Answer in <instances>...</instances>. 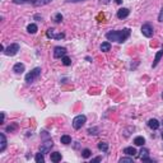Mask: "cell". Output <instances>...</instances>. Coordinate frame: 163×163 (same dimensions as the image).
<instances>
[{"mask_svg":"<svg viewBox=\"0 0 163 163\" xmlns=\"http://www.w3.org/2000/svg\"><path fill=\"white\" fill-rule=\"evenodd\" d=\"M34 161H36L37 163H43L45 162V157H43V153H37L36 157H34Z\"/></svg>","mask_w":163,"mask_h":163,"instance_id":"23","label":"cell"},{"mask_svg":"<svg viewBox=\"0 0 163 163\" xmlns=\"http://www.w3.org/2000/svg\"><path fill=\"white\" fill-rule=\"evenodd\" d=\"M139 153H140V154H139V158H140L143 162H153L150 158H149V150H148L147 148H141Z\"/></svg>","mask_w":163,"mask_h":163,"instance_id":"9","label":"cell"},{"mask_svg":"<svg viewBox=\"0 0 163 163\" xmlns=\"http://www.w3.org/2000/svg\"><path fill=\"white\" fill-rule=\"evenodd\" d=\"M124 153L126 155H130V157H135V155L138 154V152H136V149L133 147H126L124 149Z\"/></svg>","mask_w":163,"mask_h":163,"instance_id":"13","label":"cell"},{"mask_svg":"<svg viewBox=\"0 0 163 163\" xmlns=\"http://www.w3.org/2000/svg\"><path fill=\"white\" fill-rule=\"evenodd\" d=\"M162 99H163V93H162Z\"/></svg>","mask_w":163,"mask_h":163,"instance_id":"37","label":"cell"},{"mask_svg":"<svg viewBox=\"0 0 163 163\" xmlns=\"http://www.w3.org/2000/svg\"><path fill=\"white\" fill-rule=\"evenodd\" d=\"M87 122V117L84 115H78L73 119V127L75 130H79L84 126V124Z\"/></svg>","mask_w":163,"mask_h":163,"instance_id":"3","label":"cell"},{"mask_svg":"<svg viewBox=\"0 0 163 163\" xmlns=\"http://www.w3.org/2000/svg\"><path fill=\"white\" fill-rule=\"evenodd\" d=\"M41 68H34L33 70H31L28 74L26 75V82L28 83V84H31V83H33L36 79H38V77L41 75Z\"/></svg>","mask_w":163,"mask_h":163,"instance_id":"2","label":"cell"},{"mask_svg":"<svg viewBox=\"0 0 163 163\" xmlns=\"http://www.w3.org/2000/svg\"><path fill=\"white\" fill-rule=\"evenodd\" d=\"M141 33H143V36L150 38V37L154 34V28L152 27L150 23H144L143 26H141Z\"/></svg>","mask_w":163,"mask_h":163,"instance_id":"4","label":"cell"},{"mask_svg":"<svg viewBox=\"0 0 163 163\" xmlns=\"http://www.w3.org/2000/svg\"><path fill=\"white\" fill-rule=\"evenodd\" d=\"M5 148H6V138L4 134H0V153H3L5 150Z\"/></svg>","mask_w":163,"mask_h":163,"instance_id":"14","label":"cell"},{"mask_svg":"<svg viewBox=\"0 0 163 163\" xmlns=\"http://www.w3.org/2000/svg\"><path fill=\"white\" fill-rule=\"evenodd\" d=\"M97 148H98L101 152H107L108 150V144H107L106 141H99L98 145H97Z\"/></svg>","mask_w":163,"mask_h":163,"instance_id":"20","label":"cell"},{"mask_svg":"<svg viewBox=\"0 0 163 163\" xmlns=\"http://www.w3.org/2000/svg\"><path fill=\"white\" fill-rule=\"evenodd\" d=\"M158 22H163V8L161 9V12H159V14H158Z\"/></svg>","mask_w":163,"mask_h":163,"instance_id":"30","label":"cell"},{"mask_svg":"<svg viewBox=\"0 0 163 163\" xmlns=\"http://www.w3.org/2000/svg\"><path fill=\"white\" fill-rule=\"evenodd\" d=\"M52 145H54V143H52V140H51V139L43 141V143L41 144V147H40V152H41V153H43V154L50 153V152H51V148H52Z\"/></svg>","mask_w":163,"mask_h":163,"instance_id":"6","label":"cell"},{"mask_svg":"<svg viewBox=\"0 0 163 163\" xmlns=\"http://www.w3.org/2000/svg\"><path fill=\"white\" fill-rule=\"evenodd\" d=\"M13 3L14 4H26V3H28V0H13Z\"/></svg>","mask_w":163,"mask_h":163,"instance_id":"29","label":"cell"},{"mask_svg":"<svg viewBox=\"0 0 163 163\" xmlns=\"http://www.w3.org/2000/svg\"><path fill=\"white\" fill-rule=\"evenodd\" d=\"M66 54H68V50L65 47L56 46V47L54 48V57L55 59H62Z\"/></svg>","mask_w":163,"mask_h":163,"instance_id":"8","label":"cell"},{"mask_svg":"<svg viewBox=\"0 0 163 163\" xmlns=\"http://www.w3.org/2000/svg\"><path fill=\"white\" fill-rule=\"evenodd\" d=\"M111 50V43L110 42H102V45H101V51L102 52H108V51Z\"/></svg>","mask_w":163,"mask_h":163,"instance_id":"21","label":"cell"},{"mask_svg":"<svg viewBox=\"0 0 163 163\" xmlns=\"http://www.w3.org/2000/svg\"><path fill=\"white\" fill-rule=\"evenodd\" d=\"M134 144L138 145V147H143V145L145 144V139L143 136H136L134 139Z\"/></svg>","mask_w":163,"mask_h":163,"instance_id":"19","label":"cell"},{"mask_svg":"<svg viewBox=\"0 0 163 163\" xmlns=\"http://www.w3.org/2000/svg\"><path fill=\"white\" fill-rule=\"evenodd\" d=\"M131 29L130 28H122L119 31H110L106 33V38L108 41H113L117 43H124L125 41L130 37Z\"/></svg>","mask_w":163,"mask_h":163,"instance_id":"1","label":"cell"},{"mask_svg":"<svg viewBox=\"0 0 163 163\" xmlns=\"http://www.w3.org/2000/svg\"><path fill=\"white\" fill-rule=\"evenodd\" d=\"M60 141L64 145H68V144H70L71 143V138L69 136V135H62V136L60 138Z\"/></svg>","mask_w":163,"mask_h":163,"instance_id":"22","label":"cell"},{"mask_svg":"<svg viewBox=\"0 0 163 163\" xmlns=\"http://www.w3.org/2000/svg\"><path fill=\"white\" fill-rule=\"evenodd\" d=\"M120 163H122V162H127V163H131L133 162V157H122V158H120Z\"/></svg>","mask_w":163,"mask_h":163,"instance_id":"26","label":"cell"},{"mask_svg":"<svg viewBox=\"0 0 163 163\" xmlns=\"http://www.w3.org/2000/svg\"><path fill=\"white\" fill-rule=\"evenodd\" d=\"M27 31H28V33L34 34V33H37V31H38V27H37L34 23H31V24L27 26Z\"/></svg>","mask_w":163,"mask_h":163,"instance_id":"17","label":"cell"},{"mask_svg":"<svg viewBox=\"0 0 163 163\" xmlns=\"http://www.w3.org/2000/svg\"><path fill=\"white\" fill-rule=\"evenodd\" d=\"M46 36L47 38H55V40H61L65 37L64 33H56V31H55L54 28H48L46 31Z\"/></svg>","mask_w":163,"mask_h":163,"instance_id":"7","label":"cell"},{"mask_svg":"<svg viewBox=\"0 0 163 163\" xmlns=\"http://www.w3.org/2000/svg\"><path fill=\"white\" fill-rule=\"evenodd\" d=\"M116 3H117V4H121V3H122V0H116Z\"/></svg>","mask_w":163,"mask_h":163,"instance_id":"35","label":"cell"},{"mask_svg":"<svg viewBox=\"0 0 163 163\" xmlns=\"http://www.w3.org/2000/svg\"><path fill=\"white\" fill-rule=\"evenodd\" d=\"M92 155V152H91V149H88V148H85V149H83L82 150V157L83 158H89Z\"/></svg>","mask_w":163,"mask_h":163,"instance_id":"24","label":"cell"},{"mask_svg":"<svg viewBox=\"0 0 163 163\" xmlns=\"http://www.w3.org/2000/svg\"><path fill=\"white\" fill-rule=\"evenodd\" d=\"M51 1H52V0H32L33 5H36V6H41V5H47V4H50Z\"/></svg>","mask_w":163,"mask_h":163,"instance_id":"18","label":"cell"},{"mask_svg":"<svg viewBox=\"0 0 163 163\" xmlns=\"http://www.w3.org/2000/svg\"><path fill=\"white\" fill-rule=\"evenodd\" d=\"M159 125H161V124H159V121L157 119H150L148 121V126L150 127L152 130H157L159 127Z\"/></svg>","mask_w":163,"mask_h":163,"instance_id":"12","label":"cell"},{"mask_svg":"<svg viewBox=\"0 0 163 163\" xmlns=\"http://www.w3.org/2000/svg\"><path fill=\"white\" fill-rule=\"evenodd\" d=\"M162 56H163V47L158 51L157 54H155V57H154V61H153V65H152V66H153V68L157 66V65H158V62H159V60L162 59Z\"/></svg>","mask_w":163,"mask_h":163,"instance_id":"15","label":"cell"},{"mask_svg":"<svg viewBox=\"0 0 163 163\" xmlns=\"http://www.w3.org/2000/svg\"><path fill=\"white\" fill-rule=\"evenodd\" d=\"M24 64H22V62H17V64H14V66H13V71L15 73V74H22V73L24 71Z\"/></svg>","mask_w":163,"mask_h":163,"instance_id":"11","label":"cell"},{"mask_svg":"<svg viewBox=\"0 0 163 163\" xmlns=\"http://www.w3.org/2000/svg\"><path fill=\"white\" fill-rule=\"evenodd\" d=\"M101 159H102L101 157H96V158L92 159V162H101Z\"/></svg>","mask_w":163,"mask_h":163,"instance_id":"33","label":"cell"},{"mask_svg":"<svg viewBox=\"0 0 163 163\" xmlns=\"http://www.w3.org/2000/svg\"><path fill=\"white\" fill-rule=\"evenodd\" d=\"M68 3H80V1H84V0H66Z\"/></svg>","mask_w":163,"mask_h":163,"instance_id":"32","label":"cell"},{"mask_svg":"<svg viewBox=\"0 0 163 163\" xmlns=\"http://www.w3.org/2000/svg\"><path fill=\"white\" fill-rule=\"evenodd\" d=\"M15 127H17V125H13V126H8V127H6V131H8V133H9V131H13V130H15Z\"/></svg>","mask_w":163,"mask_h":163,"instance_id":"31","label":"cell"},{"mask_svg":"<svg viewBox=\"0 0 163 163\" xmlns=\"http://www.w3.org/2000/svg\"><path fill=\"white\" fill-rule=\"evenodd\" d=\"M129 14H130V10L127 9V8H121V9H119L117 10V18L119 19H125V18H127L129 17Z\"/></svg>","mask_w":163,"mask_h":163,"instance_id":"10","label":"cell"},{"mask_svg":"<svg viewBox=\"0 0 163 163\" xmlns=\"http://www.w3.org/2000/svg\"><path fill=\"white\" fill-rule=\"evenodd\" d=\"M61 61H62V64H64L65 66H69V65H71V59L68 57L66 55H65V56L61 59Z\"/></svg>","mask_w":163,"mask_h":163,"instance_id":"25","label":"cell"},{"mask_svg":"<svg viewBox=\"0 0 163 163\" xmlns=\"http://www.w3.org/2000/svg\"><path fill=\"white\" fill-rule=\"evenodd\" d=\"M162 125H163V121H162Z\"/></svg>","mask_w":163,"mask_h":163,"instance_id":"39","label":"cell"},{"mask_svg":"<svg viewBox=\"0 0 163 163\" xmlns=\"http://www.w3.org/2000/svg\"><path fill=\"white\" fill-rule=\"evenodd\" d=\"M97 131H98V129H97V127H93V129L91 127V129H88V134L89 135H97V134H98Z\"/></svg>","mask_w":163,"mask_h":163,"instance_id":"28","label":"cell"},{"mask_svg":"<svg viewBox=\"0 0 163 163\" xmlns=\"http://www.w3.org/2000/svg\"><path fill=\"white\" fill-rule=\"evenodd\" d=\"M162 139H163V131H162Z\"/></svg>","mask_w":163,"mask_h":163,"instance_id":"36","label":"cell"},{"mask_svg":"<svg viewBox=\"0 0 163 163\" xmlns=\"http://www.w3.org/2000/svg\"><path fill=\"white\" fill-rule=\"evenodd\" d=\"M106 1H110V0H106Z\"/></svg>","mask_w":163,"mask_h":163,"instance_id":"38","label":"cell"},{"mask_svg":"<svg viewBox=\"0 0 163 163\" xmlns=\"http://www.w3.org/2000/svg\"><path fill=\"white\" fill-rule=\"evenodd\" d=\"M19 51V45L18 43H12L10 46H8L4 50V54L6 55V56H14V55L18 54Z\"/></svg>","mask_w":163,"mask_h":163,"instance_id":"5","label":"cell"},{"mask_svg":"<svg viewBox=\"0 0 163 163\" xmlns=\"http://www.w3.org/2000/svg\"><path fill=\"white\" fill-rule=\"evenodd\" d=\"M51 161L54 163H57L61 161V153H59V152H54V153H51Z\"/></svg>","mask_w":163,"mask_h":163,"instance_id":"16","label":"cell"},{"mask_svg":"<svg viewBox=\"0 0 163 163\" xmlns=\"http://www.w3.org/2000/svg\"><path fill=\"white\" fill-rule=\"evenodd\" d=\"M54 20H55L56 23H60L61 20H62V15H61V13H57V14H55Z\"/></svg>","mask_w":163,"mask_h":163,"instance_id":"27","label":"cell"},{"mask_svg":"<svg viewBox=\"0 0 163 163\" xmlns=\"http://www.w3.org/2000/svg\"><path fill=\"white\" fill-rule=\"evenodd\" d=\"M4 119H5V113H4V112H1V124L4 122Z\"/></svg>","mask_w":163,"mask_h":163,"instance_id":"34","label":"cell"}]
</instances>
